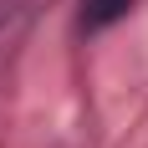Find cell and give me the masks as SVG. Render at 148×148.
<instances>
[{"mask_svg": "<svg viewBox=\"0 0 148 148\" xmlns=\"http://www.w3.org/2000/svg\"><path fill=\"white\" fill-rule=\"evenodd\" d=\"M128 5H133V0H87V5H82V26L102 31V26H112V21H123Z\"/></svg>", "mask_w": 148, "mask_h": 148, "instance_id": "1", "label": "cell"}]
</instances>
